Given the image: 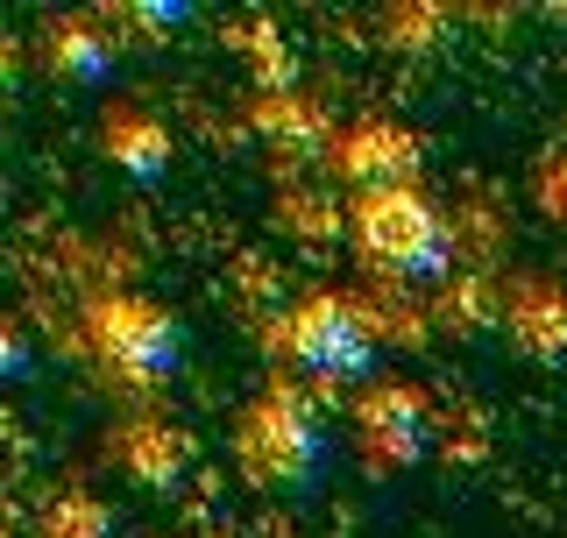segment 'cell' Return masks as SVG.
<instances>
[{"instance_id": "3957f363", "label": "cell", "mask_w": 567, "mask_h": 538, "mask_svg": "<svg viewBox=\"0 0 567 538\" xmlns=\"http://www.w3.org/2000/svg\"><path fill=\"white\" fill-rule=\"evenodd\" d=\"M284 340L319 375H369V362H377V333L348 298H306L291 312V327H284Z\"/></svg>"}, {"instance_id": "277c9868", "label": "cell", "mask_w": 567, "mask_h": 538, "mask_svg": "<svg viewBox=\"0 0 567 538\" xmlns=\"http://www.w3.org/2000/svg\"><path fill=\"white\" fill-rule=\"evenodd\" d=\"M106 156H114L128 177H156L171 164V135L156 128L150 114H114L106 121Z\"/></svg>"}, {"instance_id": "7a4b0ae2", "label": "cell", "mask_w": 567, "mask_h": 538, "mask_svg": "<svg viewBox=\"0 0 567 538\" xmlns=\"http://www.w3.org/2000/svg\"><path fill=\"white\" fill-rule=\"evenodd\" d=\"M93 333H100V354L128 375V383H164V375H177V348H185V333H177L156 304L114 298V304H100Z\"/></svg>"}, {"instance_id": "5b68a950", "label": "cell", "mask_w": 567, "mask_h": 538, "mask_svg": "<svg viewBox=\"0 0 567 538\" xmlns=\"http://www.w3.org/2000/svg\"><path fill=\"white\" fill-rule=\"evenodd\" d=\"M50 64L71 71V79H100V64H106V50L93 43V35H79V29H64V35H50Z\"/></svg>"}, {"instance_id": "6da1fadb", "label": "cell", "mask_w": 567, "mask_h": 538, "mask_svg": "<svg viewBox=\"0 0 567 538\" xmlns=\"http://www.w3.org/2000/svg\"><path fill=\"white\" fill-rule=\"evenodd\" d=\"M354 235H362V256L398 269V277H440L454 262V235L419 192L404 185H377L362 206H354Z\"/></svg>"}]
</instances>
